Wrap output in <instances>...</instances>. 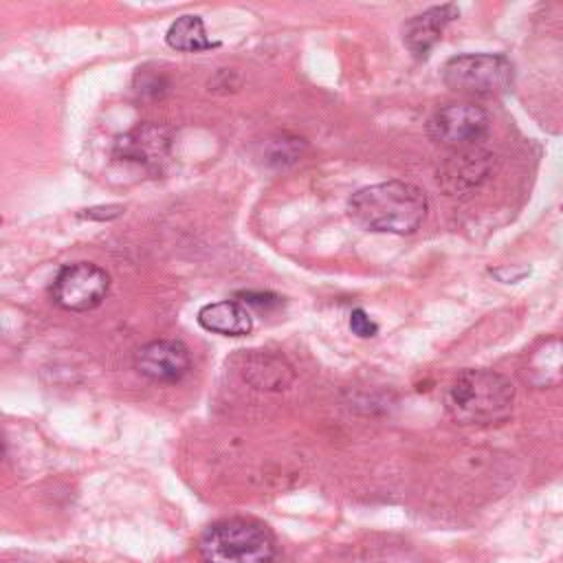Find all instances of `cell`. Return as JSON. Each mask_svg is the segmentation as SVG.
Instances as JSON below:
<instances>
[{
    "label": "cell",
    "instance_id": "8",
    "mask_svg": "<svg viewBox=\"0 0 563 563\" xmlns=\"http://www.w3.org/2000/svg\"><path fill=\"white\" fill-rule=\"evenodd\" d=\"M493 167V154L479 147L455 150L438 169V183L451 196H466L482 185Z\"/></svg>",
    "mask_w": 563,
    "mask_h": 563
},
{
    "label": "cell",
    "instance_id": "15",
    "mask_svg": "<svg viewBox=\"0 0 563 563\" xmlns=\"http://www.w3.org/2000/svg\"><path fill=\"white\" fill-rule=\"evenodd\" d=\"M303 147H306V143L299 136L282 134V136L268 139L266 145H264V163L290 165V163H295L301 156Z\"/></svg>",
    "mask_w": 563,
    "mask_h": 563
},
{
    "label": "cell",
    "instance_id": "13",
    "mask_svg": "<svg viewBox=\"0 0 563 563\" xmlns=\"http://www.w3.org/2000/svg\"><path fill=\"white\" fill-rule=\"evenodd\" d=\"M165 42L169 48L180 51V53H202V51H211V48L220 46V42H213L207 35V29H205V22L200 15L176 18L165 33Z\"/></svg>",
    "mask_w": 563,
    "mask_h": 563
},
{
    "label": "cell",
    "instance_id": "2",
    "mask_svg": "<svg viewBox=\"0 0 563 563\" xmlns=\"http://www.w3.org/2000/svg\"><path fill=\"white\" fill-rule=\"evenodd\" d=\"M515 400L512 383L493 369H464L446 389V409L462 424L504 420Z\"/></svg>",
    "mask_w": 563,
    "mask_h": 563
},
{
    "label": "cell",
    "instance_id": "5",
    "mask_svg": "<svg viewBox=\"0 0 563 563\" xmlns=\"http://www.w3.org/2000/svg\"><path fill=\"white\" fill-rule=\"evenodd\" d=\"M110 290V275L90 262L64 266L51 286L53 301L70 312H88L97 308Z\"/></svg>",
    "mask_w": 563,
    "mask_h": 563
},
{
    "label": "cell",
    "instance_id": "11",
    "mask_svg": "<svg viewBox=\"0 0 563 563\" xmlns=\"http://www.w3.org/2000/svg\"><path fill=\"white\" fill-rule=\"evenodd\" d=\"M169 152V136L165 128L143 123L125 132L114 143V156L121 161L141 163L143 167L158 169Z\"/></svg>",
    "mask_w": 563,
    "mask_h": 563
},
{
    "label": "cell",
    "instance_id": "9",
    "mask_svg": "<svg viewBox=\"0 0 563 563\" xmlns=\"http://www.w3.org/2000/svg\"><path fill=\"white\" fill-rule=\"evenodd\" d=\"M235 369L244 383L262 391H284L295 380L292 365L268 350H244L235 356Z\"/></svg>",
    "mask_w": 563,
    "mask_h": 563
},
{
    "label": "cell",
    "instance_id": "1",
    "mask_svg": "<svg viewBox=\"0 0 563 563\" xmlns=\"http://www.w3.org/2000/svg\"><path fill=\"white\" fill-rule=\"evenodd\" d=\"M429 209L424 189L405 180H387L358 189L347 200L350 218L365 231L409 235Z\"/></svg>",
    "mask_w": 563,
    "mask_h": 563
},
{
    "label": "cell",
    "instance_id": "12",
    "mask_svg": "<svg viewBox=\"0 0 563 563\" xmlns=\"http://www.w3.org/2000/svg\"><path fill=\"white\" fill-rule=\"evenodd\" d=\"M198 323L222 336H244L253 330V317L238 299H222L198 310Z\"/></svg>",
    "mask_w": 563,
    "mask_h": 563
},
{
    "label": "cell",
    "instance_id": "17",
    "mask_svg": "<svg viewBox=\"0 0 563 563\" xmlns=\"http://www.w3.org/2000/svg\"><path fill=\"white\" fill-rule=\"evenodd\" d=\"M238 297H242L240 301L244 306H253L257 310H268V308H275L282 303V297H277L273 292H240Z\"/></svg>",
    "mask_w": 563,
    "mask_h": 563
},
{
    "label": "cell",
    "instance_id": "3",
    "mask_svg": "<svg viewBox=\"0 0 563 563\" xmlns=\"http://www.w3.org/2000/svg\"><path fill=\"white\" fill-rule=\"evenodd\" d=\"M202 563H271L275 539L271 530L244 517H231L211 523L198 539Z\"/></svg>",
    "mask_w": 563,
    "mask_h": 563
},
{
    "label": "cell",
    "instance_id": "14",
    "mask_svg": "<svg viewBox=\"0 0 563 563\" xmlns=\"http://www.w3.org/2000/svg\"><path fill=\"white\" fill-rule=\"evenodd\" d=\"M528 378L539 387L563 383V339H550L528 363Z\"/></svg>",
    "mask_w": 563,
    "mask_h": 563
},
{
    "label": "cell",
    "instance_id": "10",
    "mask_svg": "<svg viewBox=\"0 0 563 563\" xmlns=\"http://www.w3.org/2000/svg\"><path fill=\"white\" fill-rule=\"evenodd\" d=\"M460 15L455 4L431 7L402 24V44L416 59H427L431 48L440 42L444 29Z\"/></svg>",
    "mask_w": 563,
    "mask_h": 563
},
{
    "label": "cell",
    "instance_id": "7",
    "mask_svg": "<svg viewBox=\"0 0 563 563\" xmlns=\"http://www.w3.org/2000/svg\"><path fill=\"white\" fill-rule=\"evenodd\" d=\"M134 365L139 374L154 383H178L189 372V350L176 339H158L145 343L136 356Z\"/></svg>",
    "mask_w": 563,
    "mask_h": 563
},
{
    "label": "cell",
    "instance_id": "6",
    "mask_svg": "<svg viewBox=\"0 0 563 563\" xmlns=\"http://www.w3.org/2000/svg\"><path fill=\"white\" fill-rule=\"evenodd\" d=\"M490 130V119L488 112L475 103H449L438 108L429 123L427 132L429 136L453 150H464V147H475Z\"/></svg>",
    "mask_w": 563,
    "mask_h": 563
},
{
    "label": "cell",
    "instance_id": "4",
    "mask_svg": "<svg viewBox=\"0 0 563 563\" xmlns=\"http://www.w3.org/2000/svg\"><path fill=\"white\" fill-rule=\"evenodd\" d=\"M442 79L451 90L462 95L497 97L510 90L515 68L499 53H464L446 59Z\"/></svg>",
    "mask_w": 563,
    "mask_h": 563
},
{
    "label": "cell",
    "instance_id": "16",
    "mask_svg": "<svg viewBox=\"0 0 563 563\" xmlns=\"http://www.w3.org/2000/svg\"><path fill=\"white\" fill-rule=\"evenodd\" d=\"M350 330L361 339H369V336H376L378 325L374 323V319L363 308H354L350 312Z\"/></svg>",
    "mask_w": 563,
    "mask_h": 563
},
{
    "label": "cell",
    "instance_id": "18",
    "mask_svg": "<svg viewBox=\"0 0 563 563\" xmlns=\"http://www.w3.org/2000/svg\"><path fill=\"white\" fill-rule=\"evenodd\" d=\"M136 79H141V77H136ZM163 86H165V81H163V77L161 75H152V77H147L145 73H143V79H141V86L136 88L139 92H143V95H147V92H152L154 97L163 90Z\"/></svg>",
    "mask_w": 563,
    "mask_h": 563
}]
</instances>
